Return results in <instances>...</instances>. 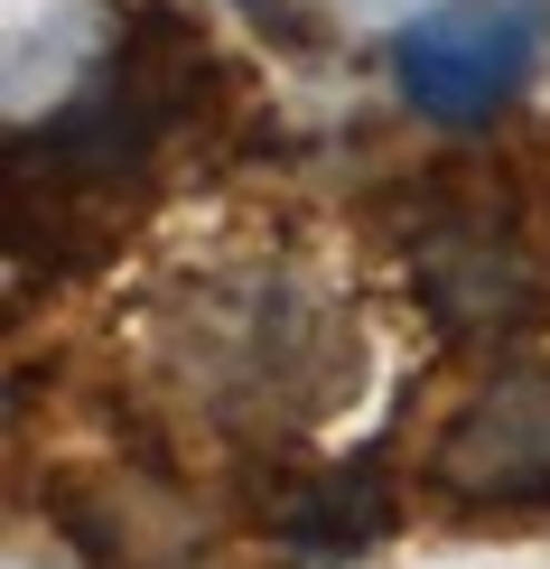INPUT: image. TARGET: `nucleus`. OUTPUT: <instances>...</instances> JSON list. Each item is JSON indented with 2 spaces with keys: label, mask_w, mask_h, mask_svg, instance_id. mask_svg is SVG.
I'll list each match as a JSON object with an SVG mask.
<instances>
[{
  "label": "nucleus",
  "mask_w": 550,
  "mask_h": 569,
  "mask_svg": "<svg viewBox=\"0 0 550 569\" xmlns=\"http://www.w3.org/2000/svg\"><path fill=\"white\" fill-rule=\"evenodd\" d=\"M411 84H420V103L467 112V103H486L504 84V47L486 29H420L411 38Z\"/></svg>",
  "instance_id": "20e7f679"
},
{
  "label": "nucleus",
  "mask_w": 550,
  "mask_h": 569,
  "mask_svg": "<svg viewBox=\"0 0 550 569\" xmlns=\"http://www.w3.org/2000/svg\"><path fill=\"white\" fill-rule=\"evenodd\" d=\"M178 373L214 420L290 430V420H318L354 383V327L280 271L206 280L178 308Z\"/></svg>",
  "instance_id": "f257e3e1"
},
{
  "label": "nucleus",
  "mask_w": 550,
  "mask_h": 569,
  "mask_svg": "<svg viewBox=\"0 0 550 569\" xmlns=\"http://www.w3.org/2000/svg\"><path fill=\"white\" fill-rule=\"evenodd\" d=\"M448 505H550V373H494L429 448Z\"/></svg>",
  "instance_id": "7ed1b4c3"
},
{
  "label": "nucleus",
  "mask_w": 550,
  "mask_h": 569,
  "mask_svg": "<svg viewBox=\"0 0 550 569\" xmlns=\"http://www.w3.org/2000/svg\"><path fill=\"white\" fill-rule=\"evenodd\" d=\"M411 290L420 308L448 327V337L467 346H494V337H522V327H541V252L522 243L504 216H486V206H448V216H429L411 233Z\"/></svg>",
  "instance_id": "f03ea898"
}]
</instances>
